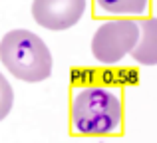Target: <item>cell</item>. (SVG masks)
Masks as SVG:
<instances>
[{
  "label": "cell",
  "instance_id": "cell-1",
  "mask_svg": "<svg viewBox=\"0 0 157 143\" xmlns=\"http://www.w3.org/2000/svg\"><path fill=\"white\" fill-rule=\"evenodd\" d=\"M0 60L4 68L22 81H44L52 76V52L38 34L30 30H10L0 40Z\"/></svg>",
  "mask_w": 157,
  "mask_h": 143
},
{
  "label": "cell",
  "instance_id": "cell-2",
  "mask_svg": "<svg viewBox=\"0 0 157 143\" xmlns=\"http://www.w3.org/2000/svg\"><path fill=\"white\" fill-rule=\"evenodd\" d=\"M123 107L119 97L104 85H88L74 96L72 127L84 135H105L119 129Z\"/></svg>",
  "mask_w": 157,
  "mask_h": 143
},
{
  "label": "cell",
  "instance_id": "cell-3",
  "mask_svg": "<svg viewBox=\"0 0 157 143\" xmlns=\"http://www.w3.org/2000/svg\"><path fill=\"white\" fill-rule=\"evenodd\" d=\"M139 40V22L131 18L107 20L92 38V54L100 64L113 66L121 62Z\"/></svg>",
  "mask_w": 157,
  "mask_h": 143
},
{
  "label": "cell",
  "instance_id": "cell-4",
  "mask_svg": "<svg viewBox=\"0 0 157 143\" xmlns=\"http://www.w3.org/2000/svg\"><path fill=\"white\" fill-rule=\"evenodd\" d=\"M86 0H34L32 16L46 30H68L76 26L86 12Z\"/></svg>",
  "mask_w": 157,
  "mask_h": 143
},
{
  "label": "cell",
  "instance_id": "cell-5",
  "mask_svg": "<svg viewBox=\"0 0 157 143\" xmlns=\"http://www.w3.org/2000/svg\"><path fill=\"white\" fill-rule=\"evenodd\" d=\"M129 56L141 66H157V18L139 20V40Z\"/></svg>",
  "mask_w": 157,
  "mask_h": 143
},
{
  "label": "cell",
  "instance_id": "cell-6",
  "mask_svg": "<svg viewBox=\"0 0 157 143\" xmlns=\"http://www.w3.org/2000/svg\"><path fill=\"white\" fill-rule=\"evenodd\" d=\"M101 12L111 16H137L147 10L149 0H96Z\"/></svg>",
  "mask_w": 157,
  "mask_h": 143
},
{
  "label": "cell",
  "instance_id": "cell-7",
  "mask_svg": "<svg viewBox=\"0 0 157 143\" xmlns=\"http://www.w3.org/2000/svg\"><path fill=\"white\" fill-rule=\"evenodd\" d=\"M12 105H14V89L4 77V73H0V121L10 113Z\"/></svg>",
  "mask_w": 157,
  "mask_h": 143
}]
</instances>
